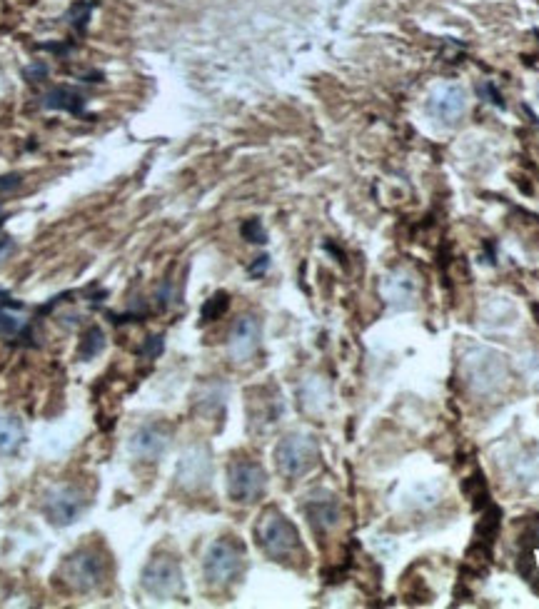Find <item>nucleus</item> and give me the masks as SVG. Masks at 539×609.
<instances>
[{
	"label": "nucleus",
	"mask_w": 539,
	"mask_h": 609,
	"mask_svg": "<svg viewBox=\"0 0 539 609\" xmlns=\"http://www.w3.org/2000/svg\"><path fill=\"white\" fill-rule=\"evenodd\" d=\"M20 185V175H5L0 178V193H8V190H15Z\"/></svg>",
	"instance_id": "412c9836"
},
{
	"label": "nucleus",
	"mask_w": 539,
	"mask_h": 609,
	"mask_svg": "<svg viewBox=\"0 0 539 609\" xmlns=\"http://www.w3.org/2000/svg\"><path fill=\"white\" fill-rule=\"evenodd\" d=\"M213 477V462H210V452L205 447H190L178 465V482L180 487L190 492H198L210 485Z\"/></svg>",
	"instance_id": "1a4fd4ad"
},
{
	"label": "nucleus",
	"mask_w": 539,
	"mask_h": 609,
	"mask_svg": "<svg viewBox=\"0 0 539 609\" xmlns=\"http://www.w3.org/2000/svg\"><path fill=\"white\" fill-rule=\"evenodd\" d=\"M255 537H258V545L263 547L270 560L290 562L302 555L297 527L280 510H268L260 517L258 527H255Z\"/></svg>",
	"instance_id": "f257e3e1"
},
{
	"label": "nucleus",
	"mask_w": 539,
	"mask_h": 609,
	"mask_svg": "<svg viewBox=\"0 0 539 609\" xmlns=\"http://www.w3.org/2000/svg\"><path fill=\"white\" fill-rule=\"evenodd\" d=\"M228 305H230L228 295L215 293L213 298L203 305V322H213V320H218V317H223L225 310H228Z\"/></svg>",
	"instance_id": "f3484780"
},
{
	"label": "nucleus",
	"mask_w": 539,
	"mask_h": 609,
	"mask_svg": "<svg viewBox=\"0 0 539 609\" xmlns=\"http://www.w3.org/2000/svg\"><path fill=\"white\" fill-rule=\"evenodd\" d=\"M60 582L68 587L70 592H93L108 577V560L100 550L95 547H80L73 555L65 557V562L60 565L58 572Z\"/></svg>",
	"instance_id": "f03ea898"
},
{
	"label": "nucleus",
	"mask_w": 539,
	"mask_h": 609,
	"mask_svg": "<svg viewBox=\"0 0 539 609\" xmlns=\"http://www.w3.org/2000/svg\"><path fill=\"white\" fill-rule=\"evenodd\" d=\"M10 250H13V243H10L8 238H5V240H0V258H3V255H8Z\"/></svg>",
	"instance_id": "5701e85b"
},
{
	"label": "nucleus",
	"mask_w": 539,
	"mask_h": 609,
	"mask_svg": "<svg viewBox=\"0 0 539 609\" xmlns=\"http://www.w3.org/2000/svg\"><path fill=\"white\" fill-rule=\"evenodd\" d=\"M0 225H3V215H0Z\"/></svg>",
	"instance_id": "393cba45"
},
{
	"label": "nucleus",
	"mask_w": 539,
	"mask_h": 609,
	"mask_svg": "<svg viewBox=\"0 0 539 609\" xmlns=\"http://www.w3.org/2000/svg\"><path fill=\"white\" fill-rule=\"evenodd\" d=\"M317 442L310 435H287L275 447V460L277 467L285 477H302L317 465Z\"/></svg>",
	"instance_id": "20e7f679"
},
{
	"label": "nucleus",
	"mask_w": 539,
	"mask_h": 609,
	"mask_svg": "<svg viewBox=\"0 0 539 609\" xmlns=\"http://www.w3.org/2000/svg\"><path fill=\"white\" fill-rule=\"evenodd\" d=\"M465 372L467 382H470L477 392L497 390L507 375L502 357L497 355V352L485 350V347H477V350H472L470 355H467Z\"/></svg>",
	"instance_id": "39448f33"
},
{
	"label": "nucleus",
	"mask_w": 539,
	"mask_h": 609,
	"mask_svg": "<svg viewBox=\"0 0 539 609\" xmlns=\"http://www.w3.org/2000/svg\"><path fill=\"white\" fill-rule=\"evenodd\" d=\"M243 238L250 240V243H265L268 235H265V228L260 220H248V223L243 225Z\"/></svg>",
	"instance_id": "6ab92c4d"
},
{
	"label": "nucleus",
	"mask_w": 539,
	"mask_h": 609,
	"mask_svg": "<svg viewBox=\"0 0 539 609\" xmlns=\"http://www.w3.org/2000/svg\"><path fill=\"white\" fill-rule=\"evenodd\" d=\"M537 95H539V88H537Z\"/></svg>",
	"instance_id": "a878e982"
},
{
	"label": "nucleus",
	"mask_w": 539,
	"mask_h": 609,
	"mask_svg": "<svg viewBox=\"0 0 539 609\" xmlns=\"http://www.w3.org/2000/svg\"><path fill=\"white\" fill-rule=\"evenodd\" d=\"M85 505H88V500H85L83 492L75 490V487L63 485V487H55V490H50L48 495H45L43 510L45 517H48L53 525L68 527L83 515Z\"/></svg>",
	"instance_id": "6e6552de"
},
{
	"label": "nucleus",
	"mask_w": 539,
	"mask_h": 609,
	"mask_svg": "<svg viewBox=\"0 0 539 609\" xmlns=\"http://www.w3.org/2000/svg\"><path fill=\"white\" fill-rule=\"evenodd\" d=\"M43 108L65 110V113L83 115L85 100H83V95L78 93V90L68 88V85H58V88H53L50 93H45Z\"/></svg>",
	"instance_id": "4468645a"
},
{
	"label": "nucleus",
	"mask_w": 539,
	"mask_h": 609,
	"mask_svg": "<svg viewBox=\"0 0 539 609\" xmlns=\"http://www.w3.org/2000/svg\"><path fill=\"white\" fill-rule=\"evenodd\" d=\"M260 345V322L253 315H245L235 322L233 332H230L228 352L235 362H245L258 352Z\"/></svg>",
	"instance_id": "f8f14e48"
},
{
	"label": "nucleus",
	"mask_w": 539,
	"mask_h": 609,
	"mask_svg": "<svg viewBox=\"0 0 539 609\" xmlns=\"http://www.w3.org/2000/svg\"><path fill=\"white\" fill-rule=\"evenodd\" d=\"M25 442V427L10 412H0V455H15Z\"/></svg>",
	"instance_id": "2eb2a0df"
},
{
	"label": "nucleus",
	"mask_w": 539,
	"mask_h": 609,
	"mask_svg": "<svg viewBox=\"0 0 539 609\" xmlns=\"http://www.w3.org/2000/svg\"><path fill=\"white\" fill-rule=\"evenodd\" d=\"M43 75H45V65H38V68H35V65H33V68L25 70V78H28V80L43 78Z\"/></svg>",
	"instance_id": "4be33fe9"
},
{
	"label": "nucleus",
	"mask_w": 539,
	"mask_h": 609,
	"mask_svg": "<svg viewBox=\"0 0 539 609\" xmlns=\"http://www.w3.org/2000/svg\"><path fill=\"white\" fill-rule=\"evenodd\" d=\"M265 487H268V475L258 462L238 460L230 465L228 470V492L235 502H255L263 497Z\"/></svg>",
	"instance_id": "423d86ee"
},
{
	"label": "nucleus",
	"mask_w": 539,
	"mask_h": 609,
	"mask_svg": "<svg viewBox=\"0 0 539 609\" xmlns=\"http://www.w3.org/2000/svg\"><path fill=\"white\" fill-rule=\"evenodd\" d=\"M23 330V320L15 317L10 310H3L0 307V337H13Z\"/></svg>",
	"instance_id": "a211bd4d"
},
{
	"label": "nucleus",
	"mask_w": 539,
	"mask_h": 609,
	"mask_svg": "<svg viewBox=\"0 0 539 609\" xmlns=\"http://www.w3.org/2000/svg\"><path fill=\"white\" fill-rule=\"evenodd\" d=\"M170 432L163 425H143L130 437V452L143 462H155L165 455Z\"/></svg>",
	"instance_id": "9b49d317"
},
{
	"label": "nucleus",
	"mask_w": 539,
	"mask_h": 609,
	"mask_svg": "<svg viewBox=\"0 0 539 609\" xmlns=\"http://www.w3.org/2000/svg\"><path fill=\"white\" fill-rule=\"evenodd\" d=\"M5 93H8V78H5V73L0 70V98H3Z\"/></svg>",
	"instance_id": "b1692460"
},
{
	"label": "nucleus",
	"mask_w": 539,
	"mask_h": 609,
	"mask_svg": "<svg viewBox=\"0 0 539 609\" xmlns=\"http://www.w3.org/2000/svg\"><path fill=\"white\" fill-rule=\"evenodd\" d=\"M467 110V93L462 85L445 83L435 88V93L427 98V113L442 123H455Z\"/></svg>",
	"instance_id": "9d476101"
},
{
	"label": "nucleus",
	"mask_w": 539,
	"mask_h": 609,
	"mask_svg": "<svg viewBox=\"0 0 539 609\" xmlns=\"http://www.w3.org/2000/svg\"><path fill=\"white\" fill-rule=\"evenodd\" d=\"M305 515L310 520L312 530L317 532H327L337 525L340 520V505H337L335 497L325 495V497H312L310 502L305 505Z\"/></svg>",
	"instance_id": "ddd939ff"
},
{
	"label": "nucleus",
	"mask_w": 539,
	"mask_h": 609,
	"mask_svg": "<svg viewBox=\"0 0 539 609\" xmlns=\"http://www.w3.org/2000/svg\"><path fill=\"white\" fill-rule=\"evenodd\" d=\"M160 352H163V337H148V345L143 347V350H140V355H145V357H158Z\"/></svg>",
	"instance_id": "aec40b11"
},
{
	"label": "nucleus",
	"mask_w": 539,
	"mask_h": 609,
	"mask_svg": "<svg viewBox=\"0 0 539 609\" xmlns=\"http://www.w3.org/2000/svg\"><path fill=\"white\" fill-rule=\"evenodd\" d=\"M205 580L213 587H225L233 585L245 570V547L240 542L223 537V540L213 542L205 555L203 562Z\"/></svg>",
	"instance_id": "7ed1b4c3"
},
{
	"label": "nucleus",
	"mask_w": 539,
	"mask_h": 609,
	"mask_svg": "<svg viewBox=\"0 0 539 609\" xmlns=\"http://www.w3.org/2000/svg\"><path fill=\"white\" fill-rule=\"evenodd\" d=\"M103 347H105V335H103V330H100V327H88V330H85V335L80 337V342H78V355H80V360H93L95 355H100V352H103Z\"/></svg>",
	"instance_id": "dca6fc26"
},
{
	"label": "nucleus",
	"mask_w": 539,
	"mask_h": 609,
	"mask_svg": "<svg viewBox=\"0 0 539 609\" xmlns=\"http://www.w3.org/2000/svg\"><path fill=\"white\" fill-rule=\"evenodd\" d=\"M143 587L158 600H170L183 590V572L173 557H153L143 572Z\"/></svg>",
	"instance_id": "0eeeda50"
}]
</instances>
